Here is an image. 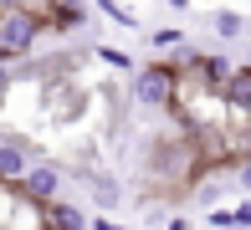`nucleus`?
Wrapping results in <instances>:
<instances>
[{
  "label": "nucleus",
  "mask_w": 251,
  "mask_h": 230,
  "mask_svg": "<svg viewBox=\"0 0 251 230\" xmlns=\"http://www.w3.org/2000/svg\"><path fill=\"white\" fill-rule=\"evenodd\" d=\"M185 41H190V36H185L179 26H154V31H149V51H154V56H175Z\"/></svg>",
  "instance_id": "6"
},
{
  "label": "nucleus",
  "mask_w": 251,
  "mask_h": 230,
  "mask_svg": "<svg viewBox=\"0 0 251 230\" xmlns=\"http://www.w3.org/2000/svg\"><path fill=\"white\" fill-rule=\"evenodd\" d=\"M205 26H210V36H221V41H241L251 31V21L241 16V10H231V5H215L210 16H205Z\"/></svg>",
  "instance_id": "5"
},
{
  "label": "nucleus",
  "mask_w": 251,
  "mask_h": 230,
  "mask_svg": "<svg viewBox=\"0 0 251 230\" xmlns=\"http://www.w3.org/2000/svg\"><path fill=\"white\" fill-rule=\"evenodd\" d=\"M164 5H169V10H190L195 0H164Z\"/></svg>",
  "instance_id": "10"
},
{
  "label": "nucleus",
  "mask_w": 251,
  "mask_h": 230,
  "mask_svg": "<svg viewBox=\"0 0 251 230\" xmlns=\"http://www.w3.org/2000/svg\"><path fill=\"white\" fill-rule=\"evenodd\" d=\"M77 184H82V189H87V200H93V210H98V215H113V210H118V205H123V179L113 174L108 164L87 169V174L77 179Z\"/></svg>",
  "instance_id": "4"
},
{
  "label": "nucleus",
  "mask_w": 251,
  "mask_h": 230,
  "mask_svg": "<svg viewBox=\"0 0 251 230\" xmlns=\"http://www.w3.org/2000/svg\"><path fill=\"white\" fill-rule=\"evenodd\" d=\"M123 87H128V102H133V108H144V113H164L169 97H175V67H169L164 56H154V62L133 67Z\"/></svg>",
  "instance_id": "1"
},
{
  "label": "nucleus",
  "mask_w": 251,
  "mask_h": 230,
  "mask_svg": "<svg viewBox=\"0 0 251 230\" xmlns=\"http://www.w3.org/2000/svg\"><path fill=\"white\" fill-rule=\"evenodd\" d=\"M231 230H246V225H231Z\"/></svg>",
  "instance_id": "12"
},
{
  "label": "nucleus",
  "mask_w": 251,
  "mask_h": 230,
  "mask_svg": "<svg viewBox=\"0 0 251 230\" xmlns=\"http://www.w3.org/2000/svg\"><path fill=\"white\" fill-rule=\"evenodd\" d=\"M26 194L31 200H41V205H51V200H62V189H67V169H62V159H36V164L26 169Z\"/></svg>",
  "instance_id": "3"
},
{
  "label": "nucleus",
  "mask_w": 251,
  "mask_h": 230,
  "mask_svg": "<svg viewBox=\"0 0 251 230\" xmlns=\"http://www.w3.org/2000/svg\"><path fill=\"white\" fill-rule=\"evenodd\" d=\"M41 36H51V26L41 16H26V10H0V62H31L36 56Z\"/></svg>",
  "instance_id": "2"
},
{
  "label": "nucleus",
  "mask_w": 251,
  "mask_h": 230,
  "mask_svg": "<svg viewBox=\"0 0 251 230\" xmlns=\"http://www.w3.org/2000/svg\"><path fill=\"white\" fill-rule=\"evenodd\" d=\"M87 230H123V225L113 220V215H93V220H87Z\"/></svg>",
  "instance_id": "9"
},
{
  "label": "nucleus",
  "mask_w": 251,
  "mask_h": 230,
  "mask_svg": "<svg viewBox=\"0 0 251 230\" xmlns=\"http://www.w3.org/2000/svg\"><path fill=\"white\" fill-rule=\"evenodd\" d=\"M10 87H16V67H10V62H0V108H5Z\"/></svg>",
  "instance_id": "8"
},
{
  "label": "nucleus",
  "mask_w": 251,
  "mask_h": 230,
  "mask_svg": "<svg viewBox=\"0 0 251 230\" xmlns=\"http://www.w3.org/2000/svg\"><path fill=\"white\" fill-rule=\"evenodd\" d=\"M231 174H236V189L251 194V159H236V164H231Z\"/></svg>",
  "instance_id": "7"
},
{
  "label": "nucleus",
  "mask_w": 251,
  "mask_h": 230,
  "mask_svg": "<svg viewBox=\"0 0 251 230\" xmlns=\"http://www.w3.org/2000/svg\"><path fill=\"white\" fill-rule=\"evenodd\" d=\"M246 67H251V41H246Z\"/></svg>",
  "instance_id": "11"
}]
</instances>
